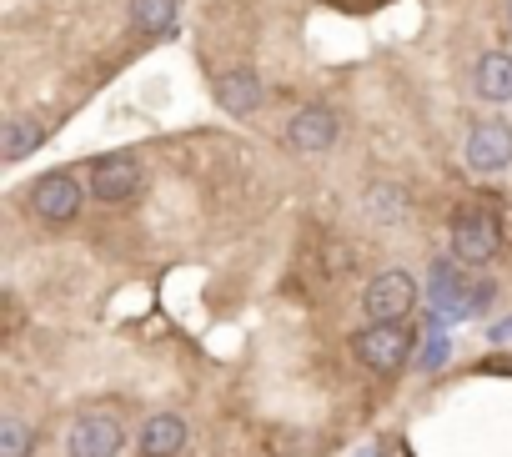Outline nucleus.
I'll list each match as a JSON object with an SVG mask.
<instances>
[{
  "label": "nucleus",
  "mask_w": 512,
  "mask_h": 457,
  "mask_svg": "<svg viewBox=\"0 0 512 457\" xmlns=\"http://www.w3.org/2000/svg\"><path fill=\"white\" fill-rule=\"evenodd\" d=\"M412 342H417V327H407V322H372V327H362L352 337V352H357V362L367 372L392 377V372H402L412 362Z\"/></svg>",
  "instance_id": "1"
},
{
  "label": "nucleus",
  "mask_w": 512,
  "mask_h": 457,
  "mask_svg": "<svg viewBox=\"0 0 512 457\" xmlns=\"http://www.w3.org/2000/svg\"><path fill=\"white\" fill-rule=\"evenodd\" d=\"M86 191H91V186H81L71 171H46V176L31 181L26 201H31V216H36V221H46V226H71V221L81 216V206H86Z\"/></svg>",
  "instance_id": "2"
},
{
  "label": "nucleus",
  "mask_w": 512,
  "mask_h": 457,
  "mask_svg": "<svg viewBox=\"0 0 512 457\" xmlns=\"http://www.w3.org/2000/svg\"><path fill=\"white\" fill-rule=\"evenodd\" d=\"M417 297H422L417 277L407 267H387L362 287V312H367V322H407Z\"/></svg>",
  "instance_id": "3"
},
{
  "label": "nucleus",
  "mask_w": 512,
  "mask_h": 457,
  "mask_svg": "<svg viewBox=\"0 0 512 457\" xmlns=\"http://www.w3.org/2000/svg\"><path fill=\"white\" fill-rule=\"evenodd\" d=\"M497 247H502V226H497V216H492L487 206H462V211L452 216V257H457L462 267L492 262Z\"/></svg>",
  "instance_id": "4"
},
{
  "label": "nucleus",
  "mask_w": 512,
  "mask_h": 457,
  "mask_svg": "<svg viewBox=\"0 0 512 457\" xmlns=\"http://www.w3.org/2000/svg\"><path fill=\"white\" fill-rule=\"evenodd\" d=\"M86 186H91V196L106 201V206L131 201V196L141 191V156H136V151H106V156H96L91 171H86Z\"/></svg>",
  "instance_id": "5"
},
{
  "label": "nucleus",
  "mask_w": 512,
  "mask_h": 457,
  "mask_svg": "<svg viewBox=\"0 0 512 457\" xmlns=\"http://www.w3.org/2000/svg\"><path fill=\"white\" fill-rule=\"evenodd\" d=\"M462 156H467V166H472L477 176H497V171H507V166H512V126H507L502 116L477 121V126L467 131Z\"/></svg>",
  "instance_id": "6"
},
{
  "label": "nucleus",
  "mask_w": 512,
  "mask_h": 457,
  "mask_svg": "<svg viewBox=\"0 0 512 457\" xmlns=\"http://www.w3.org/2000/svg\"><path fill=\"white\" fill-rule=\"evenodd\" d=\"M337 136H342V121H337V111L322 106V101L302 106V111L287 121V146H292L297 156H322V151L337 146Z\"/></svg>",
  "instance_id": "7"
},
{
  "label": "nucleus",
  "mask_w": 512,
  "mask_h": 457,
  "mask_svg": "<svg viewBox=\"0 0 512 457\" xmlns=\"http://www.w3.org/2000/svg\"><path fill=\"white\" fill-rule=\"evenodd\" d=\"M121 447H126V427L106 412H86L66 432V457H121Z\"/></svg>",
  "instance_id": "8"
},
{
  "label": "nucleus",
  "mask_w": 512,
  "mask_h": 457,
  "mask_svg": "<svg viewBox=\"0 0 512 457\" xmlns=\"http://www.w3.org/2000/svg\"><path fill=\"white\" fill-rule=\"evenodd\" d=\"M211 96H216V106L226 111V116H256L262 111V81H256V71H246V66H231V71H221L216 76V86H211Z\"/></svg>",
  "instance_id": "9"
},
{
  "label": "nucleus",
  "mask_w": 512,
  "mask_h": 457,
  "mask_svg": "<svg viewBox=\"0 0 512 457\" xmlns=\"http://www.w3.org/2000/svg\"><path fill=\"white\" fill-rule=\"evenodd\" d=\"M186 442H191L186 422H181L176 412H156V417H146L141 432H136V457H181Z\"/></svg>",
  "instance_id": "10"
},
{
  "label": "nucleus",
  "mask_w": 512,
  "mask_h": 457,
  "mask_svg": "<svg viewBox=\"0 0 512 457\" xmlns=\"http://www.w3.org/2000/svg\"><path fill=\"white\" fill-rule=\"evenodd\" d=\"M46 136H51V126L41 116H11L6 126H0V161H6V166L26 161L31 151L46 146Z\"/></svg>",
  "instance_id": "11"
},
{
  "label": "nucleus",
  "mask_w": 512,
  "mask_h": 457,
  "mask_svg": "<svg viewBox=\"0 0 512 457\" xmlns=\"http://www.w3.org/2000/svg\"><path fill=\"white\" fill-rule=\"evenodd\" d=\"M472 91L482 96V101H492V106H507L512 101V56L507 51H487L482 61H477V71H472Z\"/></svg>",
  "instance_id": "12"
},
{
  "label": "nucleus",
  "mask_w": 512,
  "mask_h": 457,
  "mask_svg": "<svg viewBox=\"0 0 512 457\" xmlns=\"http://www.w3.org/2000/svg\"><path fill=\"white\" fill-rule=\"evenodd\" d=\"M176 21H181V0H131V31H141L151 41L171 36Z\"/></svg>",
  "instance_id": "13"
},
{
  "label": "nucleus",
  "mask_w": 512,
  "mask_h": 457,
  "mask_svg": "<svg viewBox=\"0 0 512 457\" xmlns=\"http://www.w3.org/2000/svg\"><path fill=\"white\" fill-rule=\"evenodd\" d=\"M362 211H367L377 226H397V221H407V191L392 186V181H377V186L362 196Z\"/></svg>",
  "instance_id": "14"
},
{
  "label": "nucleus",
  "mask_w": 512,
  "mask_h": 457,
  "mask_svg": "<svg viewBox=\"0 0 512 457\" xmlns=\"http://www.w3.org/2000/svg\"><path fill=\"white\" fill-rule=\"evenodd\" d=\"M36 447V427L21 422V417H6L0 422V457H31Z\"/></svg>",
  "instance_id": "15"
},
{
  "label": "nucleus",
  "mask_w": 512,
  "mask_h": 457,
  "mask_svg": "<svg viewBox=\"0 0 512 457\" xmlns=\"http://www.w3.org/2000/svg\"><path fill=\"white\" fill-rule=\"evenodd\" d=\"M437 362H447V337H442V332H432V342H427V357H422V367H437Z\"/></svg>",
  "instance_id": "16"
},
{
  "label": "nucleus",
  "mask_w": 512,
  "mask_h": 457,
  "mask_svg": "<svg viewBox=\"0 0 512 457\" xmlns=\"http://www.w3.org/2000/svg\"><path fill=\"white\" fill-rule=\"evenodd\" d=\"M492 342H512V317H502V322L492 327Z\"/></svg>",
  "instance_id": "17"
}]
</instances>
